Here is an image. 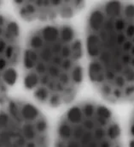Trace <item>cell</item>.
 Here are the masks:
<instances>
[{"instance_id": "277c9868", "label": "cell", "mask_w": 134, "mask_h": 147, "mask_svg": "<svg viewBox=\"0 0 134 147\" xmlns=\"http://www.w3.org/2000/svg\"><path fill=\"white\" fill-rule=\"evenodd\" d=\"M52 135L44 114L21 98L0 102V147H51Z\"/></svg>"}, {"instance_id": "3957f363", "label": "cell", "mask_w": 134, "mask_h": 147, "mask_svg": "<svg viewBox=\"0 0 134 147\" xmlns=\"http://www.w3.org/2000/svg\"><path fill=\"white\" fill-rule=\"evenodd\" d=\"M51 147L125 146L120 123L111 109L95 101H83L60 117Z\"/></svg>"}, {"instance_id": "6da1fadb", "label": "cell", "mask_w": 134, "mask_h": 147, "mask_svg": "<svg viewBox=\"0 0 134 147\" xmlns=\"http://www.w3.org/2000/svg\"><path fill=\"white\" fill-rule=\"evenodd\" d=\"M86 73L105 101H134V3L104 2L92 9L83 38Z\"/></svg>"}, {"instance_id": "5b68a950", "label": "cell", "mask_w": 134, "mask_h": 147, "mask_svg": "<svg viewBox=\"0 0 134 147\" xmlns=\"http://www.w3.org/2000/svg\"><path fill=\"white\" fill-rule=\"evenodd\" d=\"M21 29L10 16L0 14V102L15 86L21 67Z\"/></svg>"}, {"instance_id": "ba28073f", "label": "cell", "mask_w": 134, "mask_h": 147, "mask_svg": "<svg viewBox=\"0 0 134 147\" xmlns=\"http://www.w3.org/2000/svg\"><path fill=\"white\" fill-rule=\"evenodd\" d=\"M2 5H3V2H0V8H1Z\"/></svg>"}, {"instance_id": "8992f818", "label": "cell", "mask_w": 134, "mask_h": 147, "mask_svg": "<svg viewBox=\"0 0 134 147\" xmlns=\"http://www.w3.org/2000/svg\"><path fill=\"white\" fill-rule=\"evenodd\" d=\"M86 6L81 1H21L14 2L17 16L27 22H62L80 13Z\"/></svg>"}, {"instance_id": "7a4b0ae2", "label": "cell", "mask_w": 134, "mask_h": 147, "mask_svg": "<svg viewBox=\"0 0 134 147\" xmlns=\"http://www.w3.org/2000/svg\"><path fill=\"white\" fill-rule=\"evenodd\" d=\"M25 89L41 105L58 109L81 90L86 68L83 39L70 24L38 27L27 35L21 62Z\"/></svg>"}, {"instance_id": "52a82bcc", "label": "cell", "mask_w": 134, "mask_h": 147, "mask_svg": "<svg viewBox=\"0 0 134 147\" xmlns=\"http://www.w3.org/2000/svg\"><path fill=\"white\" fill-rule=\"evenodd\" d=\"M126 138H127V146L134 147V109L128 119Z\"/></svg>"}]
</instances>
